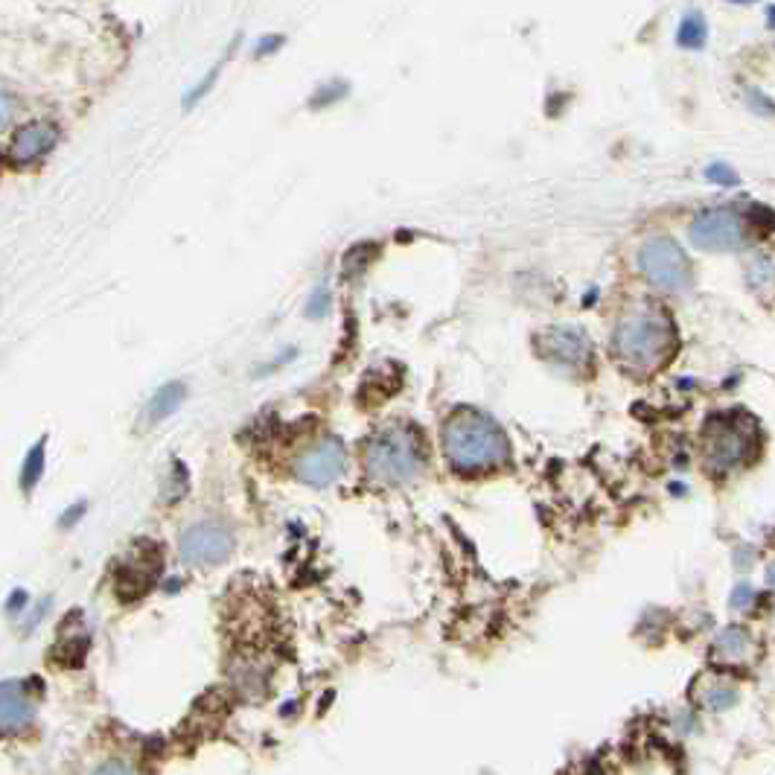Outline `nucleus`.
<instances>
[{
    "label": "nucleus",
    "instance_id": "14",
    "mask_svg": "<svg viewBox=\"0 0 775 775\" xmlns=\"http://www.w3.org/2000/svg\"><path fill=\"white\" fill-rule=\"evenodd\" d=\"M758 644L755 639L743 630V627H726L717 639H714L712 656L720 665H749L755 659Z\"/></svg>",
    "mask_w": 775,
    "mask_h": 775
},
{
    "label": "nucleus",
    "instance_id": "21",
    "mask_svg": "<svg viewBox=\"0 0 775 775\" xmlns=\"http://www.w3.org/2000/svg\"><path fill=\"white\" fill-rule=\"evenodd\" d=\"M283 45V36H271V38H263L257 45V56H266V53H275V47Z\"/></svg>",
    "mask_w": 775,
    "mask_h": 775
},
{
    "label": "nucleus",
    "instance_id": "10",
    "mask_svg": "<svg viewBox=\"0 0 775 775\" xmlns=\"http://www.w3.org/2000/svg\"><path fill=\"white\" fill-rule=\"evenodd\" d=\"M341 470H344V449H341L339 440H322L318 446H313V449H306V452L298 458V463H294V473H298V479L306 484H315V487H324V484H330L332 479H339Z\"/></svg>",
    "mask_w": 775,
    "mask_h": 775
},
{
    "label": "nucleus",
    "instance_id": "2",
    "mask_svg": "<svg viewBox=\"0 0 775 775\" xmlns=\"http://www.w3.org/2000/svg\"><path fill=\"white\" fill-rule=\"evenodd\" d=\"M613 353L627 371L653 374L677 353V330L662 313H635L615 330Z\"/></svg>",
    "mask_w": 775,
    "mask_h": 775
},
{
    "label": "nucleus",
    "instance_id": "26",
    "mask_svg": "<svg viewBox=\"0 0 775 775\" xmlns=\"http://www.w3.org/2000/svg\"><path fill=\"white\" fill-rule=\"evenodd\" d=\"M729 3H755V0H729Z\"/></svg>",
    "mask_w": 775,
    "mask_h": 775
},
{
    "label": "nucleus",
    "instance_id": "22",
    "mask_svg": "<svg viewBox=\"0 0 775 775\" xmlns=\"http://www.w3.org/2000/svg\"><path fill=\"white\" fill-rule=\"evenodd\" d=\"M82 513H85V505H82V501H80V505H76V508L64 510V517L59 519V525H62V528H71V522H76V519H80Z\"/></svg>",
    "mask_w": 775,
    "mask_h": 775
},
{
    "label": "nucleus",
    "instance_id": "25",
    "mask_svg": "<svg viewBox=\"0 0 775 775\" xmlns=\"http://www.w3.org/2000/svg\"><path fill=\"white\" fill-rule=\"evenodd\" d=\"M731 604L747 606V604H749V589H747V586H740V589H738V597H735V601H731Z\"/></svg>",
    "mask_w": 775,
    "mask_h": 775
},
{
    "label": "nucleus",
    "instance_id": "11",
    "mask_svg": "<svg viewBox=\"0 0 775 775\" xmlns=\"http://www.w3.org/2000/svg\"><path fill=\"white\" fill-rule=\"evenodd\" d=\"M33 714H36V705L27 697V682H21V679L0 682V729H24L33 720Z\"/></svg>",
    "mask_w": 775,
    "mask_h": 775
},
{
    "label": "nucleus",
    "instance_id": "23",
    "mask_svg": "<svg viewBox=\"0 0 775 775\" xmlns=\"http://www.w3.org/2000/svg\"><path fill=\"white\" fill-rule=\"evenodd\" d=\"M27 601H29L27 592H24V589H19V592H12V597H10V604H7V609H10V613H19L21 606L27 604Z\"/></svg>",
    "mask_w": 775,
    "mask_h": 775
},
{
    "label": "nucleus",
    "instance_id": "1",
    "mask_svg": "<svg viewBox=\"0 0 775 775\" xmlns=\"http://www.w3.org/2000/svg\"><path fill=\"white\" fill-rule=\"evenodd\" d=\"M444 452L455 470L475 473L505 461L508 440L487 414L473 409L455 411L444 426Z\"/></svg>",
    "mask_w": 775,
    "mask_h": 775
},
{
    "label": "nucleus",
    "instance_id": "19",
    "mask_svg": "<svg viewBox=\"0 0 775 775\" xmlns=\"http://www.w3.org/2000/svg\"><path fill=\"white\" fill-rule=\"evenodd\" d=\"M327 313H330V292H327V289H318V292L310 298V303H306V315H310V318H324Z\"/></svg>",
    "mask_w": 775,
    "mask_h": 775
},
{
    "label": "nucleus",
    "instance_id": "8",
    "mask_svg": "<svg viewBox=\"0 0 775 775\" xmlns=\"http://www.w3.org/2000/svg\"><path fill=\"white\" fill-rule=\"evenodd\" d=\"M158 571H161L158 545L141 543L132 552V557L117 569V592H120V597H125V601L146 595L152 583L158 580Z\"/></svg>",
    "mask_w": 775,
    "mask_h": 775
},
{
    "label": "nucleus",
    "instance_id": "3",
    "mask_svg": "<svg viewBox=\"0 0 775 775\" xmlns=\"http://www.w3.org/2000/svg\"><path fill=\"white\" fill-rule=\"evenodd\" d=\"M705 458L712 463V470L726 473L740 463L752 461L758 449V420L747 411H723L714 414L705 423L703 432Z\"/></svg>",
    "mask_w": 775,
    "mask_h": 775
},
{
    "label": "nucleus",
    "instance_id": "6",
    "mask_svg": "<svg viewBox=\"0 0 775 775\" xmlns=\"http://www.w3.org/2000/svg\"><path fill=\"white\" fill-rule=\"evenodd\" d=\"M642 275L659 289H682L688 283V259L674 240H651L639 254Z\"/></svg>",
    "mask_w": 775,
    "mask_h": 775
},
{
    "label": "nucleus",
    "instance_id": "17",
    "mask_svg": "<svg viewBox=\"0 0 775 775\" xmlns=\"http://www.w3.org/2000/svg\"><path fill=\"white\" fill-rule=\"evenodd\" d=\"M45 440H36L33 449L24 458V467H21V491L29 493L38 484L41 473H45Z\"/></svg>",
    "mask_w": 775,
    "mask_h": 775
},
{
    "label": "nucleus",
    "instance_id": "5",
    "mask_svg": "<svg viewBox=\"0 0 775 775\" xmlns=\"http://www.w3.org/2000/svg\"><path fill=\"white\" fill-rule=\"evenodd\" d=\"M691 240L703 251H738L747 245V222L729 207L703 210L691 222Z\"/></svg>",
    "mask_w": 775,
    "mask_h": 775
},
{
    "label": "nucleus",
    "instance_id": "15",
    "mask_svg": "<svg viewBox=\"0 0 775 775\" xmlns=\"http://www.w3.org/2000/svg\"><path fill=\"white\" fill-rule=\"evenodd\" d=\"M184 393H187V391H184V385H181V383L164 385L161 391H155V397L149 400L146 417H149L152 423H158V420L175 414V409H179L181 402H184Z\"/></svg>",
    "mask_w": 775,
    "mask_h": 775
},
{
    "label": "nucleus",
    "instance_id": "7",
    "mask_svg": "<svg viewBox=\"0 0 775 775\" xmlns=\"http://www.w3.org/2000/svg\"><path fill=\"white\" fill-rule=\"evenodd\" d=\"M233 536L222 525L205 522L193 525L187 534L181 536V560L187 566H219L231 557Z\"/></svg>",
    "mask_w": 775,
    "mask_h": 775
},
{
    "label": "nucleus",
    "instance_id": "4",
    "mask_svg": "<svg viewBox=\"0 0 775 775\" xmlns=\"http://www.w3.org/2000/svg\"><path fill=\"white\" fill-rule=\"evenodd\" d=\"M365 467L376 484H405L417 479L423 467L417 437L409 428H383L367 446Z\"/></svg>",
    "mask_w": 775,
    "mask_h": 775
},
{
    "label": "nucleus",
    "instance_id": "18",
    "mask_svg": "<svg viewBox=\"0 0 775 775\" xmlns=\"http://www.w3.org/2000/svg\"><path fill=\"white\" fill-rule=\"evenodd\" d=\"M705 179L714 181V184H723V187H735V184H738V175H735V170L726 167V164H712V167L705 170Z\"/></svg>",
    "mask_w": 775,
    "mask_h": 775
},
{
    "label": "nucleus",
    "instance_id": "13",
    "mask_svg": "<svg viewBox=\"0 0 775 775\" xmlns=\"http://www.w3.org/2000/svg\"><path fill=\"white\" fill-rule=\"evenodd\" d=\"M56 137H59V132H56L53 123L24 125V129H19V134L12 137V146H10L12 161L19 164L36 161V158H41L45 152L53 149Z\"/></svg>",
    "mask_w": 775,
    "mask_h": 775
},
{
    "label": "nucleus",
    "instance_id": "9",
    "mask_svg": "<svg viewBox=\"0 0 775 775\" xmlns=\"http://www.w3.org/2000/svg\"><path fill=\"white\" fill-rule=\"evenodd\" d=\"M536 350L545 359H552L554 365L574 367V371H583L592 362V348H589L586 336L569 330V327H552V330L540 332Z\"/></svg>",
    "mask_w": 775,
    "mask_h": 775
},
{
    "label": "nucleus",
    "instance_id": "12",
    "mask_svg": "<svg viewBox=\"0 0 775 775\" xmlns=\"http://www.w3.org/2000/svg\"><path fill=\"white\" fill-rule=\"evenodd\" d=\"M691 697H694L697 705H703L709 712H726V709L738 703V688H735L731 679L705 670V674H700V677L694 679Z\"/></svg>",
    "mask_w": 775,
    "mask_h": 775
},
{
    "label": "nucleus",
    "instance_id": "16",
    "mask_svg": "<svg viewBox=\"0 0 775 775\" xmlns=\"http://www.w3.org/2000/svg\"><path fill=\"white\" fill-rule=\"evenodd\" d=\"M705 41H709V24H705L703 12H688L686 19L679 21L677 45L686 50H703Z\"/></svg>",
    "mask_w": 775,
    "mask_h": 775
},
{
    "label": "nucleus",
    "instance_id": "24",
    "mask_svg": "<svg viewBox=\"0 0 775 775\" xmlns=\"http://www.w3.org/2000/svg\"><path fill=\"white\" fill-rule=\"evenodd\" d=\"M47 609H50V601H47V597H45V601H41V604L36 606V613L29 615V625H27V630H33V627H36L38 621H41V618H45Z\"/></svg>",
    "mask_w": 775,
    "mask_h": 775
},
{
    "label": "nucleus",
    "instance_id": "20",
    "mask_svg": "<svg viewBox=\"0 0 775 775\" xmlns=\"http://www.w3.org/2000/svg\"><path fill=\"white\" fill-rule=\"evenodd\" d=\"M12 114H15V99H12L7 90H0V129L10 125Z\"/></svg>",
    "mask_w": 775,
    "mask_h": 775
}]
</instances>
